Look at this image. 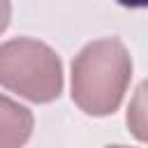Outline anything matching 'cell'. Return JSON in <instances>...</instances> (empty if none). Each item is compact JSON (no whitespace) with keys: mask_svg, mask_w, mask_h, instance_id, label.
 I'll use <instances>...</instances> for the list:
<instances>
[{"mask_svg":"<svg viewBox=\"0 0 148 148\" xmlns=\"http://www.w3.org/2000/svg\"><path fill=\"white\" fill-rule=\"evenodd\" d=\"M132 58L118 37L86 44L72 62V99L88 116L113 113L130 86Z\"/></svg>","mask_w":148,"mask_h":148,"instance_id":"6da1fadb","label":"cell"},{"mask_svg":"<svg viewBox=\"0 0 148 148\" xmlns=\"http://www.w3.org/2000/svg\"><path fill=\"white\" fill-rule=\"evenodd\" d=\"M2 104V148H21L32 130V116L28 109L14 104L9 97L0 99Z\"/></svg>","mask_w":148,"mask_h":148,"instance_id":"3957f363","label":"cell"},{"mask_svg":"<svg viewBox=\"0 0 148 148\" xmlns=\"http://www.w3.org/2000/svg\"><path fill=\"white\" fill-rule=\"evenodd\" d=\"M118 5H123V7H130V9H143V7H148V0H116Z\"/></svg>","mask_w":148,"mask_h":148,"instance_id":"5b68a950","label":"cell"},{"mask_svg":"<svg viewBox=\"0 0 148 148\" xmlns=\"http://www.w3.org/2000/svg\"><path fill=\"white\" fill-rule=\"evenodd\" d=\"M0 83L30 102L46 104L62 92V65L51 46L14 37L0 46Z\"/></svg>","mask_w":148,"mask_h":148,"instance_id":"7a4b0ae2","label":"cell"},{"mask_svg":"<svg viewBox=\"0 0 148 148\" xmlns=\"http://www.w3.org/2000/svg\"><path fill=\"white\" fill-rule=\"evenodd\" d=\"M106 148H127V146H106Z\"/></svg>","mask_w":148,"mask_h":148,"instance_id":"8992f818","label":"cell"},{"mask_svg":"<svg viewBox=\"0 0 148 148\" xmlns=\"http://www.w3.org/2000/svg\"><path fill=\"white\" fill-rule=\"evenodd\" d=\"M127 127L134 139L148 143V79L139 83L127 106Z\"/></svg>","mask_w":148,"mask_h":148,"instance_id":"277c9868","label":"cell"}]
</instances>
